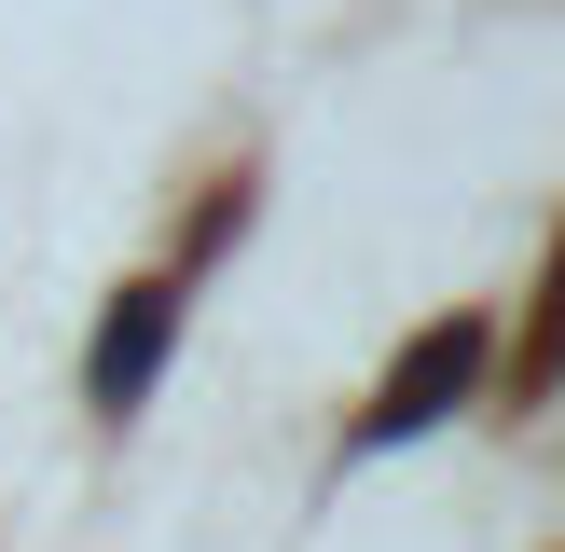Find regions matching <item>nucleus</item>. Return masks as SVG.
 Returning <instances> with one entry per match:
<instances>
[{"instance_id":"nucleus-1","label":"nucleus","mask_w":565,"mask_h":552,"mask_svg":"<svg viewBox=\"0 0 565 552\" xmlns=\"http://www.w3.org/2000/svg\"><path fill=\"white\" fill-rule=\"evenodd\" d=\"M483 359H497V331H483V304H456V318H428L401 359H386V386H373V414H359V456H386V442H414V428H441V414L483 386Z\"/></svg>"},{"instance_id":"nucleus-2","label":"nucleus","mask_w":565,"mask_h":552,"mask_svg":"<svg viewBox=\"0 0 565 552\" xmlns=\"http://www.w3.org/2000/svg\"><path fill=\"white\" fill-rule=\"evenodd\" d=\"M180 276H125V304L97 318V346H83V401L97 414H138L152 401V373H166V346H180Z\"/></svg>"}]
</instances>
